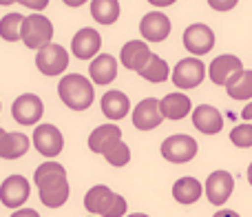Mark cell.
I'll return each instance as SVG.
<instances>
[{
	"instance_id": "obj_15",
	"label": "cell",
	"mask_w": 252,
	"mask_h": 217,
	"mask_svg": "<svg viewBox=\"0 0 252 217\" xmlns=\"http://www.w3.org/2000/svg\"><path fill=\"white\" fill-rule=\"evenodd\" d=\"M161 113H159V100L157 98H144L133 108V126L139 131H153L161 124Z\"/></svg>"
},
{
	"instance_id": "obj_5",
	"label": "cell",
	"mask_w": 252,
	"mask_h": 217,
	"mask_svg": "<svg viewBox=\"0 0 252 217\" xmlns=\"http://www.w3.org/2000/svg\"><path fill=\"white\" fill-rule=\"evenodd\" d=\"M161 157L170 164H186V162L195 160L197 151H199V144L192 135L186 133H175L161 142Z\"/></svg>"
},
{
	"instance_id": "obj_40",
	"label": "cell",
	"mask_w": 252,
	"mask_h": 217,
	"mask_svg": "<svg viewBox=\"0 0 252 217\" xmlns=\"http://www.w3.org/2000/svg\"><path fill=\"white\" fill-rule=\"evenodd\" d=\"M124 217H148L146 213H130V215H124Z\"/></svg>"
},
{
	"instance_id": "obj_11",
	"label": "cell",
	"mask_w": 252,
	"mask_h": 217,
	"mask_svg": "<svg viewBox=\"0 0 252 217\" xmlns=\"http://www.w3.org/2000/svg\"><path fill=\"white\" fill-rule=\"evenodd\" d=\"M42 113H44V105L35 93H22L11 105L13 120L22 126H35L42 120Z\"/></svg>"
},
{
	"instance_id": "obj_10",
	"label": "cell",
	"mask_w": 252,
	"mask_h": 217,
	"mask_svg": "<svg viewBox=\"0 0 252 217\" xmlns=\"http://www.w3.org/2000/svg\"><path fill=\"white\" fill-rule=\"evenodd\" d=\"M232 191H235V178H232V173H228V171H223V169L213 171V173L206 178L204 193H206L210 204L223 206L228 200H230Z\"/></svg>"
},
{
	"instance_id": "obj_14",
	"label": "cell",
	"mask_w": 252,
	"mask_h": 217,
	"mask_svg": "<svg viewBox=\"0 0 252 217\" xmlns=\"http://www.w3.org/2000/svg\"><path fill=\"white\" fill-rule=\"evenodd\" d=\"M102 49V36L93 27H82L71 40V53L78 60H93Z\"/></svg>"
},
{
	"instance_id": "obj_33",
	"label": "cell",
	"mask_w": 252,
	"mask_h": 217,
	"mask_svg": "<svg viewBox=\"0 0 252 217\" xmlns=\"http://www.w3.org/2000/svg\"><path fill=\"white\" fill-rule=\"evenodd\" d=\"M11 217H40V213L35 209H16Z\"/></svg>"
},
{
	"instance_id": "obj_2",
	"label": "cell",
	"mask_w": 252,
	"mask_h": 217,
	"mask_svg": "<svg viewBox=\"0 0 252 217\" xmlns=\"http://www.w3.org/2000/svg\"><path fill=\"white\" fill-rule=\"evenodd\" d=\"M58 96L71 111H87L95 102V89L87 75L69 73L58 82Z\"/></svg>"
},
{
	"instance_id": "obj_17",
	"label": "cell",
	"mask_w": 252,
	"mask_h": 217,
	"mask_svg": "<svg viewBox=\"0 0 252 217\" xmlns=\"http://www.w3.org/2000/svg\"><path fill=\"white\" fill-rule=\"evenodd\" d=\"M192 124L199 133L204 135H215L223 129V115L217 107L213 105H199L195 111H190Z\"/></svg>"
},
{
	"instance_id": "obj_28",
	"label": "cell",
	"mask_w": 252,
	"mask_h": 217,
	"mask_svg": "<svg viewBox=\"0 0 252 217\" xmlns=\"http://www.w3.org/2000/svg\"><path fill=\"white\" fill-rule=\"evenodd\" d=\"M100 155H104V160L109 162L111 166H118L120 169V166H126L130 162V148H128V144H126L124 140H118V142L109 144Z\"/></svg>"
},
{
	"instance_id": "obj_7",
	"label": "cell",
	"mask_w": 252,
	"mask_h": 217,
	"mask_svg": "<svg viewBox=\"0 0 252 217\" xmlns=\"http://www.w3.org/2000/svg\"><path fill=\"white\" fill-rule=\"evenodd\" d=\"M35 67L42 75H62L69 67V53L62 44H56V42H49L47 47L38 49L35 53Z\"/></svg>"
},
{
	"instance_id": "obj_6",
	"label": "cell",
	"mask_w": 252,
	"mask_h": 217,
	"mask_svg": "<svg viewBox=\"0 0 252 217\" xmlns=\"http://www.w3.org/2000/svg\"><path fill=\"white\" fill-rule=\"evenodd\" d=\"M204 78H206V65L199 58H184V60H179L177 65L173 67V71H170L173 84L177 89H184V91L199 87V84L204 82Z\"/></svg>"
},
{
	"instance_id": "obj_37",
	"label": "cell",
	"mask_w": 252,
	"mask_h": 217,
	"mask_svg": "<svg viewBox=\"0 0 252 217\" xmlns=\"http://www.w3.org/2000/svg\"><path fill=\"white\" fill-rule=\"evenodd\" d=\"M62 2H64L66 7H82V4H87L89 0H62Z\"/></svg>"
},
{
	"instance_id": "obj_29",
	"label": "cell",
	"mask_w": 252,
	"mask_h": 217,
	"mask_svg": "<svg viewBox=\"0 0 252 217\" xmlns=\"http://www.w3.org/2000/svg\"><path fill=\"white\" fill-rule=\"evenodd\" d=\"M22 20H25V16H20V13H7L0 20V38L7 40V42H18L20 40Z\"/></svg>"
},
{
	"instance_id": "obj_41",
	"label": "cell",
	"mask_w": 252,
	"mask_h": 217,
	"mask_svg": "<svg viewBox=\"0 0 252 217\" xmlns=\"http://www.w3.org/2000/svg\"><path fill=\"white\" fill-rule=\"evenodd\" d=\"M2 135H4V129H2V126H0V138H2Z\"/></svg>"
},
{
	"instance_id": "obj_27",
	"label": "cell",
	"mask_w": 252,
	"mask_h": 217,
	"mask_svg": "<svg viewBox=\"0 0 252 217\" xmlns=\"http://www.w3.org/2000/svg\"><path fill=\"white\" fill-rule=\"evenodd\" d=\"M139 75H142L144 80H148V82H166L170 75V67L168 62L164 60V58H159L157 53H151V58H148V62L142 67V71H139Z\"/></svg>"
},
{
	"instance_id": "obj_42",
	"label": "cell",
	"mask_w": 252,
	"mask_h": 217,
	"mask_svg": "<svg viewBox=\"0 0 252 217\" xmlns=\"http://www.w3.org/2000/svg\"><path fill=\"white\" fill-rule=\"evenodd\" d=\"M0 108H2V105H0Z\"/></svg>"
},
{
	"instance_id": "obj_8",
	"label": "cell",
	"mask_w": 252,
	"mask_h": 217,
	"mask_svg": "<svg viewBox=\"0 0 252 217\" xmlns=\"http://www.w3.org/2000/svg\"><path fill=\"white\" fill-rule=\"evenodd\" d=\"M184 47L190 56L199 58V56H206L215 49V31L210 29L208 25L204 22H195V25H188L184 29Z\"/></svg>"
},
{
	"instance_id": "obj_31",
	"label": "cell",
	"mask_w": 252,
	"mask_h": 217,
	"mask_svg": "<svg viewBox=\"0 0 252 217\" xmlns=\"http://www.w3.org/2000/svg\"><path fill=\"white\" fill-rule=\"evenodd\" d=\"M208 4L215 9V11H230L239 4V0H208Z\"/></svg>"
},
{
	"instance_id": "obj_19",
	"label": "cell",
	"mask_w": 252,
	"mask_h": 217,
	"mask_svg": "<svg viewBox=\"0 0 252 217\" xmlns=\"http://www.w3.org/2000/svg\"><path fill=\"white\" fill-rule=\"evenodd\" d=\"M151 47H148V42H144V40H128V42L122 47V51H120V60H122V65L126 67L128 71H142V67L148 62V58H151Z\"/></svg>"
},
{
	"instance_id": "obj_25",
	"label": "cell",
	"mask_w": 252,
	"mask_h": 217,
	"mask_svg": "<svg viewBox=\"0 0 252 217\" xmlns=\"http://www.w3.org/2000/svg\"><path fill=\"white\" fill-rule=\"evenodd\" d=\"M228 91V96L232 100H252V71L241 69L237 73H232L228 78V82L223 84Z\"/></svg>"
},
{
	"instance_id": "obj_39",
	"label": "cell",
	"mask_w": 252,
	"mask_h": 217,
	"mask_svg": "<svg viewBox=\"0 0 252 217\" xmlns=\"http://www.w3.org/2000/svg\"><path fill=\"white\" fill-rule=\"evenodd\" d=\"M248 182H250V186H252V162H250V166H248Z\"/></svg>"
},
{
	"instance_id": "obj_18",
	"label": "cell",
	"mask_w": 252,
	"mask_h": 217,
	"mask_svg": "<svg viewBox=\"0 0 252 217\" xmlns=\"http://www.w3.org/2000/svg\"><path fill=\"white\" fill-rule=\"evenodd\" d=\"M89 75H91L93 84L106 87L118 78V60L111 53H97L89 65Z\"/></svg>"
},
{
	"instance_id": "obj_9",
	"label": "cell",
	"mask_w": 252,
	"mask_h": 217,
	"mask_svg": "<svg viewBox=\"0 0 252 217\" xmlns=\"http://www.w3.org/2000/svg\"><path fill=\"white\" fill-rule=\"evenodd\" d=\"M31 142H33L35 151H38L40 155L53 160V157H58L62 153V148H64V135L53 124H38L33 129Z\"/></svg>"
},
{
	"instance_id": "obj_24",
	"label": "cell",
	"mask_w": 252,
	"mask_h": 217,
	"mask_svg": "<svg viewBox=\"0 0 252 217\" xmlns=\"http://www.w3.org/2000/svg\"><path fill=\"white\" fill-rule=\"evenodd\" d=\"M118 140H122V129H120L115 122H111V124H100L89 135V148H91L93 153H102L109 144L118 142Z\"/></svg>"
},
{
	"instance_id": "obj_34",
	"label": "cell",
	"mask_w": 252,
	"mask_h": 217,
	"mask_svg": "<svg viewBox=\"0 0 252 217\" xmlns=\"http://www.w3.org/2000/svg\"><path fill=\"white\" fill-rule=\"evenodd\" d=\"M146 2H151L153 7H159V9H164V7H170V4H175L177 0H146Z\"/></svg>"
},
{
	"instance_id": "obj_30",
	"label": "cell",
	"mask_w": 252,
	"mask_h": 217,
	"mask_svg": "<svg viewBox=\"0 0 252 217\" xmlns=\"http://www.w3.org/2000/svg\"><path fill=\"white\" fill-rule=\"evenodd\" d=\"M230 142L239 148H250L252 146V124H237L230 131Z\"/></svg>"
},
{
	"instance_id": "obj_36",
	"label": "cell",
	"mask_w": 252,
	"mask_h": 217,
	"mask_svg": "<svg viewBox=\"0 0 252 217\" xmlns=\"http://www.w3.org/2000/svg\"><path fill=\"white\" fill-rule=\"evenodd\" d=\"M241 117H244V120H252V100L246 105L244 111H241Z\"/></svg>"
},
{
	"instance_id": "obj_16",
	"label": "cell",
	"mask_w": 252,
	"mask_h": 217,
	"mask_svg": "<svg viewBox=\"0 0 252 217\" xmlns=\"http://www.w3.org/2000/svg\"><path fill=\"white\" fill-rule=\"evenodd\" d=\"M241 69H244V62L237 56H232V53H221V56H217L210 62V67H206V75H208L215 84L223 87V84L228 82V78Z\"/></svg>"
},
{
	"instance_id": "obj_20",
	"label": "cell",
	"mask_w": 252,
	"mask_h": 217,
	"mask_svg": "<svg viewBox=\"0 0 252 217\" xmlns=\"http://www.w3.org/2000/svg\"><path fill=\"white\" fill-rule=\"evenodd\" d=\"M100 107H102V113L109 117L111 122H118L122 117L128 115L130 111V100L124 91H118V89H111L102 96L100 100Z\"/></svg>"
},
{
	"instance_id": "obj_23",
	"label": "cell",
	"mask_w": 252,
	"mask_h": 217,
	"mask_svg": "<svg viewBox=\"0 0 252 217\" xmlns=\"http://www.w3.org/2000/svg\"><path fill=\"white\" fill-rule=\"evenodd\" d=\"M31 146V140L27 138L20 131H13V133H7L0 138V157L2 160H18L22 157Z\"/></svg>"
},
{
	"instance_id": "obj_12",
	"label": "cell",
	"mask_w": 252,
	"mask_h": 217,
	"mask_svg": "<svg viewBox=\"0 0 252 217\" xmlns=\"http://www.w3.org/2000/svg\"><path fill=\"white\" fill-rule=\"evenodd\" d=\"M31 195V184L22 175H9L2 184H0V202L7 209H22Z\"/></svg>"
},
{
	"instance_id": "obj_21",
	"label": "cell",
	"mask_w": 252,
	"mask_h": 217,
	"mask_svg": "<svg viewBox=\"0 0 252 217\" xmlns=\"http://www.w3.org/2000/svg\"><path fill=\"white\" fill-rule=\"evenodd\" d=\"M192 111V102L186 93H168L159 100V113L161 117L168 120H184Z\"/></svg>"
},
{
	"instance_id": "obj_35",
	"label": "cell",
	"mask_w": 252,
	"mask_h": 217,
	"mask_svg": "<svg viewBox=\"0 0 252 217\" xmlns=\"http://www.w3.org/2000/svg\"><path fill=\"white\" fill-rule=\"evenodd\" d=\"M213 217H239V213H235V211H230V209H221V211H217Z\"/></svg>"
},
{
	"instance_id": "obj_1",
	"label": "cell",
	"mask_w": 252,
	"mask_h": 217,
	"mask_svg": "<svg viewBox=\"0 0 252 217\" xmlns=\"http://www.w3.org/2000/svg\"><path fill=\"white\" fill-rule=\"evenodd\" d=\"M33 182L38 186V195L47 209H60L71 195V186L66 182V169L58 162L49 160L40 164L33 173Z\"/></svg>"
},
{
	"instance_id": "obj_22",
	"label": "cell",
	"mask_w": 252,
	"mask_h": 217,
	"mask_svg": "<svg viewBox=\"0 0 252 217\" xmlns=\"http://www.w3.org/2000/svg\"><path fill=\"white\" fill-rule=\"evenodd\" d=\"M201 195H204V184H201L197 178H190V175H186V178H179L177 182L173 184V197H175V202H179V204H184V206L195 204V202L199 200Z\"/></svg>"
},
{
	"instance_id": "obj_13",
	"label": "cell",
	"mask_w": 252,
	"mask_h": 217,
	"mask_svg": "<svg viewBox=\"0 0 252 217\" xmlns=\"http://www.w3.org/2000/svg\"><path fill=\"white\" fill-rule=\"evenodd\" d=\"M170 31H173V25L164 11H148L139 22V34L144 42H164Z\"/></svg>"
},
{
	"instance_id": "obj_32",
	"label": "cell",
	"mask_w": 252,
	"mask_h": 217,
	"mask_svg": "<svg viewBox=\"0 0 252 217\" xmlns=\"http://www.w3.org/2000/svg\"><path fill=\"white\" fill-rule=\"evenodd\" d=\"M16 2L22 4V7H27V9H33L35 13L49 7V0H16Z\"/></svg>"
},
{
	"instance_id": "obj_4",
	"label": "cell",
	"mask_w": 252,
	"mask_h": 217,
	"mask_svg": "<svg viewBox=\"0 0 252 217\" xmlns=\"http://www.w3.org/2000/svg\"><path fill=\"white\" fill-rule=\"evenodd\" d=\"M20 40L27 44V49H42L53 40V22L42 13H31L22 20Z\"/></svg>"
},
{
	"instance_id": "obj_38",
	"label": "cell",
	"mask_w": 252,
	"mask_h": 217,
	"mask_svg": "<svg viewBox=\"0 0 252 217\" xmlns=\"http://www.w3.org/2000/svg\"><path fill=\"white\" fill-rule=\"evenodd\" d=\"M16 0H0V7H9V4H13Z\"/></svg>"
},
{
	"instance_id": "obj_3",
	"label": "cell",
	"mask_w": 252,
	"mask_h": 217,
	"mask_svg": "<svg viewBox=\"0 0 252 217\" xmlns=\"http://www.w3.org/2000/svg\"><path fill=\"white\" fill-rule=\"evenodd\" d=\"M84 209L93 217H124L128 204L122 195L113 193L106 184L91 186L84 195Z\"/></svg>"
},
{
	"instance_id": "obj_26",
	"label": "cell",
	"mask_w": 252,
	"mask_h": 217,
	"mask_svg": "<svg viewBox=\"0 0 252 217\" xmlns=\"http://www.w3.org/2000/svg\"><path fill=\"white\" fill-rule=\"evenodd\" d=\"M120 0H91V16L100 25H113L120 18Z\"/></svg>"
}]
</instances>
